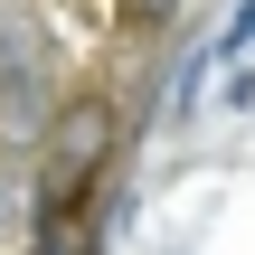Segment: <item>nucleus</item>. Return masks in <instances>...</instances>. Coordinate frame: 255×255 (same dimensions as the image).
I'll use <instances>...</instances> for the list:
<instances>
[{"mask_svg":"<svg viewBox=\"0 0 255 255\" xmlns=\"http://www.w3.org/2000/svg\"><path fill=\"white\" fill-rule=\"evenodd\" d=\"M114 104L104 95H76V104H57V123H47V151H38V189H47V218H66V208H85V189H95V170L114 161Z\"/></svg>","mask_w":255,"mask_h":255,"instance_id":"obj_1","label":"nucleus"},{"mask_svg":"<svg viewBox=\"0 0 255 255\" xmlns=\"http://www.w3.org/2000/svg\"><path fill=\"white\" fill-rule=\"evenodd\" d=\"M0 85H57V28L28 0H0Z\"/></svg>","mask_w":255,"mask_h":255,"instance_id":"obj_2","label":"nucleus"},{"mask_svg":"<svg viewBox=\"0 0 255 255\" xmlns=\"http://www.w3.org/2000/svg\"><path fill=\"white\" fill-rule=\"evenodd\" d=\"M246 47H255V0H237V19L208 38V57H218V66H246Z\"/></svg>","mask_w":255,"mask_h":255,"instance_id":"obj_3","label":"nucleus"}]
</instances>
